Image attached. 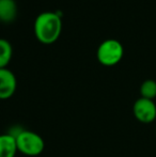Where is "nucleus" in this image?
<instances>
[{"label":"nucleus","instance_id":"f257e3e1","mask_svg":"<svg viewBox=\"0 0 156 157\" xmlns=\"http://www.w3.org/2000/svg\"><path fill=\"white\" fill-rule=\"evenodd\" d=\"M62 30V21L58 13L43 12L34 21V34L42 44L49 45L59 39Z\"/></svg>","mask_w":156,"mask_h":157},{"label":"nucleus","instance_id":"f03ea898","mask_svg":"<svg viewBox=\"0 0 156 157\" xmlns=\"http://www.w3.org/2000/svg\"><path fill=\"white\" fill-rule=\"evenodd\" d=\"M18 152L27 156H38L44 151L45 142L39 134L23 129L15 138Z\"/></svg>","mask_w":156,"mask_h":157},{"label":"nucleus","instance_id":"7ed1b4c3","mask_svg":"<svg viewBox=\"0 0 156 157\" xmlns=\"http://www.w3.org/2000/svg\"><path fill=\"white\" fill-rule=\"evenodd\" d=\"M124 48L122 44L115 39L104 41L97 48L96 57L101 64L105 66H113L122 60Z\"/></svg>","mask_w":156,"mask_h":157},{"label":"nucleus","instance_id":"20e7f679","mask_svg":"<svg viewBox=\"0 0 156 157\" xmlns=\"http://www.w3.org/2000/svg\"><path fill=\"white\" fill-rule=\"evenodd\" d=\"M133 113L139 122L143 124L152 123L156 119V105L154 101L140 97L133 106Z\"/></svg>","mask_w":156,"mask_h":157},{"label":"nucleus","instance_id":"39448f33","mask_svg":"<svg viewBox=\"0 0 156 157\" xmlns=\"http://www.w3.org/2000/svg\"><path fill=\"white\" fill-rule=\"evenodd\" d=\"M17 88V80L12 71L0 68V99H8L14 95Z\"/></svg>","mask_w":156,"mask_h":157},{"label":"nucleus","instance_id":"423d86ee","mask_svg":"<svg viewBox=\"0 0 156 157\" xmlns=\"http://www.w3.org/2000/svg\"><path fill=\"white\" fill-rule=\"evenodd\" d=\"M17 16V4L15 0H0V21L12 23Z\"/></svg>","mask_w":156,"mask_h":157},{"label":"nucleus","instance_id":"0eeeda50","mask_svg":"<svg viewBox=\"0 0 156 157\" xmlns=\"http://www.w3.org/2000/svg\"><path fill=\"white\" fill-rule=\"evenodd\" d=\"M18 152L16 140L10 134L0 135V157H15Z\"/></svg>","mask_w":156,"mask_h":157},{"label":"nucleus","instance_id":"6e6552de","mask_svg":"<svg viewBox=\"0 0 156 157\" xmlns=\"http://www.w3.org/2000/svg\"><path fill=\"white\" fill-rule=\"evenodd\" d=\"M12 46L6 39H0V68H6L12 59Z\"/></svg>","mask_w":156,"mask_h":157},{"label":"nucleus","instance_id":"1a4fd4ad","mask_svg":"<svg viewBox=\"0 0 156 157\" xmlns=\"http://www.w3.org/2000/svg\"><path fill=\"white\" fill-rule=\"evenodd\" d=\"M141 97L148 99H154L156 97V81L153 79H146L140 86Z\"/></svg>","mask_w":156,"mask_h":157}]
</instances>
